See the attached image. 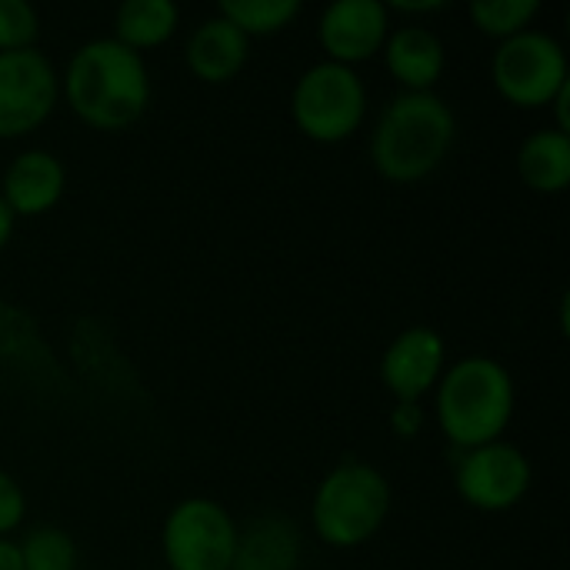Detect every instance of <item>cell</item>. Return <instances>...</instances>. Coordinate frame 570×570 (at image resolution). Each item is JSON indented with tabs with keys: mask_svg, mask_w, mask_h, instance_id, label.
I'll use <instances>...</instances> for the list:
<instances>
[{
	"mask_svg": "<svg viewBox=\"0 0 570 570\" xmlns=\"http://www.w3.org/2000/svg\"><path fill=\"white\" fill-rule=\"evenodd\" d=\"M518 411L514 374L488 354H471L448 364L444 377L434 387V417L448 444L474 451L494 441H504Z\"/></svg>",
	"mask_w": 570,
	"mask_h": 570,
	"instance_id": "3",
	"label": "cell"
},
{
	"mask_svg": "<svg viewBox=\"0 0 570 570\" xmlns=\"http://www.w3.org/2000/svg\"><path fill=\"white\" fill-rule=\"evenodd\" d=\"M217 13L227 23H234L247 40H257V37L284 33L301 17V3L297 0H220Z\"/></svg>",
	"mask_w": 570,
	"mask_h": 570,
	"instance_id": "18",
	"label": "cell"
},
{
	"mask_svg": "<svg viewBox=\"0 0 570 570\" xmlns=\"http://www.w3.org/2000/svg\"><path fill=\"white\" fill-rule=\"evenodd\" d=\"M424 424H428L424 404H394V411H391V431H394V438H401V441L421 438Z\"/></svg>",
	"mask_w": 570,
	"mask_h": 570,
	"instance_id": "23",
	"label": "cell"
},
{
	"mask_svg": "<svg viewBox=\"0 0 570 570\" xmlns=\"http://www.w3.org/2000/svg\"><path fill=\"white\" fill-rule=\"evenodd\" d=\"M491 83L504 104L518 110H544L570 83L568 50L554 33L531 27L498 43L491 53Z\"/></svg>",
	"mask_w": 570,
	"mask_h": 570,
	"instance_id": "6",
	"label": "cell"
},
{
	"mask_svg": "<svg viewBox=\"0 0 570 570\" xmlns=\"http://www.w3.org/2000/svg\"><path fill=\"white\" fill-rule=\"evenodd\" d=\"M60 107V70L40 50L0 53V140L37 134Z\"/></svg>",
	"mask_w": 570,
	"mask_h": 570,
	"instance_id": "8",
	"label": "cell"
},
{
	"mask_svg": "<svg viewBox=\"0 0 570 570\" xmlns=\"http://www.w3.org/2000/svg\"><path fill=\"white\" fill-rule=\"evenodd\" d=\"M534 484L531 458L508 441L461 451L454 464V491L481 514H508L521 508Z\"/></svg>",
	"mask_w": 570,
	"mask_h": 570,
	"instance_id": "9",
	"label": "cell"
},
{
	"mask_svg": "<svg viewBox=\"0 0 570 570\" xmlns=\"http://www.w3.org/2000/svg\"><path fill=\"white\" fill-rule=\"evenodd\" d=\"M391 511L394 488L387 474L367 461L344 458L314 488L311 534L334 551H354L387 528Z\"/></svg>",
	"mask_w": 570,
	"mask_h": 570,
	"instance_id": "4",
	"label": "cell"
},
{
	"mask_svg": "<svg viewBox=\"0 0 570 570\" xmlns=\"http://www.w3.org/2000/svg\"><path fill=\"white\" fill-rule=\"evenodd\" d=\"M448 371V341L428 327H407L401 331L381 357V384L394 397V404H421L434 394L438 381Z\"/></svg>",
	"mask_w": 570,
	"mask_h": 570,
	"instance_id": "11",
	"label": "cell"
},
{
	"mask_svg": "<svg viewBox=\"0 0 570 570\" xmlns=\"http://www.w3.org/2000/svg\"><path fill=\"white\" fill-rule=\"evenodd\" d=\"M518 177L541 197H561L570 187V134L541 127L528 134L514 157Z\"/></svg>",
	"mask_w": 570,
	"mask_h": 570,
	"instance_id": "16",
	"label": "cell"
},
{
	"mask_svg": "<svg viewBox=\"0 0 570 570\" xmlns=\"http://www.w3.org/2000/svg\"><path fill=\"white\" fill-rule=\"evenodd\" d=\"M387 10H391V17L401 13V17H411L407 23H417V17L448 10V0H394V3H387Z\"/></svg>",
	"mask_w": 570,
	"mask_h": 570,
	"instance_id": "24",
	"label": "cell"
},
{
	"mask_svg": "<svg viewBox=\"0 0 570 570\" xmlns=\"http://www.w3.org/2000/svg\"><path fill=\"white\" fill-rule=\"evenodd\" d=\"M0 570H23L20 564V548L13 538H0Z\"/></svg>",
	"mask_w": 570,
	"mask_h": 570,
	"instance_id": "25",
	"label": "cell"
},
{
	"mask_svg": "<svg viewBox=\"0 0 570 570\" xmlns=\"http://www.w3.org/2000/svg\"><path fill=\"white\" fill-rule=\"evenodd\" d=\"M381 53L401 94H434L448 70V43L428 23H394Z\"/></svg>",
	"mask_w": 570,
	"mask_h": 570,
	"instance_id": "13",
	"label": "cell"
},
{
	"mask_svg": "<svg viewBox=\"0 0 570 570\" xmlns=\"http://www.w3.org/2000/svg\"><path fill=\"white\" fill-rule=\"evenodd\" d=\"M391 30L394 17L381 0H337L317 17V43L324 50V60L354 70L381 57Z\"/></svg>",
	"mask_w": 570,
	"mask_h": 570,
	"instance_id": "10",
	"label": "cell"
},
{
	"mask_svg": "<svg viewBox=\"0 0 570 570\" xmlns=\"http://www.w3.org/2000/svg\"><path fill=\"white\" fill-rule=\"evenodd\" d=\"M67 194V167L47 147H27L10 157L0 177V197L17 220L50 214Z\"/></svg>",
	"mask_w": 570,
	"mask_h": 570,
	"instance_id": "12",
	"label": "cell"
},
{
	"mask_svg": "<svg viewBox=\"0 0 570 570\" xmlns=\"http://www.w3.org/2000/svg\"><path fill=\"white\" fill-rule=\"evenodd\" d=\"M304 531L291 514L264 511L237 528L230 570H301Z\"/></svg>",
	"mask_w": 570,
	"mask_h": 570,
	"instance_id": "14",
	"label": "cell"
},
{
	"mask_svg": "<svg viewBox=\"0 0 570 570\" xmlns=\"http://www.w3.org/2000/svg\"><path fill=\"white\" fill-rule=\"evenodd\" d=\"M40 40V13L27 0H0V53L30 50Z\"/></svg>",
	"mask_w": 570,
	"mask_h": 570,
	"instance_id": "21",
	"label": "cell"
},
{
	"mask_svg": "<svg viewBox=\"0 0 570 570\" xmlns=\"http://www.w3.org/2000/svg\"><path fill=\"white\" fill-rule=\"evenodd\" d=\"M180 30V7L174 0H127L114 13L110 37L134 53L164 47Z\"/></svg>",
	"mask_w": 570,
	"mask_h": 570,
	"instance_id": "17",
	"label": "cell"
},
{
	"mask_svg": "<svg viewBox=\"0 0 570 570\" xmlns=\"http://www.w3.org/2000/svg\"><path fill=\"white\" fill-rule=\"evenodd\" d=\"M27 521V494L20 481L0 468V538H10L23 528Z\"/></svg>",
	"mask_w": 570,
	"mask_h": 570,
	"instance_id": "22",
	"label": "cell"
},
{
	"mask_svg": "<svg viewBox=\"0 0 570 570\" xmlns=\"http://www.w3.org/2000/svg\"><path fill=\"white\" fill-rule=\"evenodd\" d=\"M17 548L23 570H77L80 564L77 541L57 524H40L27 531L23 541H17Z\"/></svg>",
	"mask_w": 570,
	"mask_h": 570,
	"instance_id": "20",
	"label": "cell"
},
{
	"mask_svg": "<svg viewBox=\"0 0 570 570\" xmlns=\"http://www.w3.org/2000/svg\"><path fill=\"white\" fill-rule=\"evenodd\" d=\"M458 144V114L434 94H397L371 127V167L401 187L434 177Z\"/></svg>",
	"mask_w": 570,
	"mask_h": 570,
	"instance_id": "2",
	"label": "cell"
},
{
	"mask_svg": "<svg viewBox=\"0 0 570 570\" xmlns=\"http://www.w3.org/2000/svg\"><path fill=\"white\" fill-rule=\"evenodd\" d=\"M468 17L481 37L504 43L534 27V20L541 17V3L538 0H474L468 7Z\"/></svg>",
	"mask_w": 570,
	"mask_h": 570,
	"instance_id": "19",
	"label": "cell"
},
{
	"mask_svg": "<svg viewBox=\"0 0 570 570\" xmlns=\"http://www.w3.org/2000/svg\"><path fill=\"white\" fill-rule=\"evenodd\" d=\"M371 114V90L354 67L317 60L297 73L291 87L294 127L324 147L347 144Z\"/></svg>",
	"mask_w": 570,
	"mask_h": 570,
	"instance_id": "5",
	"label": "cell"
},
{
	"mask_svg": "<svg viewBox=\"0 0 570 570\" xmlns=\"http://www.w3.org/2000/svg\"><path fill=\"white\" fill-rule=\"evenodd\" d=\"M247 60H250V40L220 13L200 20L184 40V63L190 77H197L207 87L230 83L247 67Z\"/></svg>",
	"mask_w": 570,
	"mask_h": 570,
	"instance_id": "15",
	"label": "cell"
},
{
	"mask_svg": "<svg viewBox=\"0 0 570 570\" xmlns=\"http://www.w3.org/2000/svg\"><path fill=\"white\" fill-rule=\"evenodd\" d=\"M13 230H17V217L10 214V207H7V204H3V197H0V250L10 244Z\"/></svg>",
	"mask_w": 570,
	"mask_h": 570,
	"instance_id": "26",
	"label": "cell"
},
{
	"mask_svg": "<svg viewBox=\"0 0 570 570\" xmlns=\"http://www.w3.org/2000/svg\"><path fill=\"white\" fill-rule=\"evenodd\" d=\"M234 514L204 494L177 501L160 524V558L167 570H230L237 551Z\"/></svg>",
	"mask_w": 570,
	"mask_h": 570,
	"instance_id": "7",
	"label": "cell"
},
{
	"mask_svg": "<svg viewBox=\"0 0 570 570\" xmlns=\"http://www.w3.org/2000/svg\"><path fill=\"white\" fill-rule=\"evenodd\" d=\"M150 97L154 80L147 60L114 37L83 40L60 73V100L97 134L130 130L147 114Z\"/></svg>",
	"mask_w": 570,
	"mask_h": 570,
	"instance_id": "1",
	"label": "cell"
}]
</instances>
